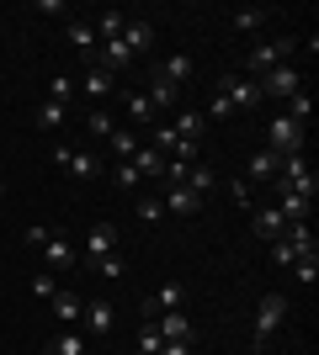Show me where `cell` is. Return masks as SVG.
Segmentation results:
<instances>
[{
	"label": "cell",
	"instance_id": "6da1fadb",
	"mask_svg": "<svg viewBox=\"0 0 319 355\" xmlns=\"http://www.w3.org/2000/svg\"><path fill=\"white\" fill-rule=\"evenodd\" d=\"M293 48H298L293 37H272V43H256V48H250V53L240 59V69H234V74H245V80H261V74H272L277 64L288 59Z\"/></svg>",
	"mask_w": 319,
	"mask_h": 355
},
{
	"label": "cell",
	"instance_id": "7a4b0ae2",
	"mask_svg": "<svg viewBox=\"0 0 319 355\" xmlns=\"http://www.w3.org/2000/svg\"><path fill=\"white\" fill-rule=\"evenodd\" d=\"M282 324H288V297H282V292H266V297H261V308H256V334H250V350L261 355Z\"/></svg>",
	"mask_w": 319,
	"mask_h": 355
},
{
	"label": "cell",
	"instance_id": "3957f363",
	"mask_svg": "<svg viewBox=\"0 0 319 355\" xmlns=\"http://www.w3.org/2000/svg\"><path fill=\"white\" fill-rule=\"evenodd\" d=\"M304 144H309V128H304V122H293L288 112H277V117L266 122V148H272V154L288 159V154H304Z\"/></svg>",
	"mask_w": 319,
	"mask_h": 355
},
{
	"label": "cell",
	"instance_id": "277c9868",
	"mask_svg": "<svg viewBox=\"0 0 319 355\" xmlns=\"http://www.w3.org/2000/svg\"><path fill=\"white\" fill-rule=\"evenodd\" d=\"M213 96H224L234 112H256V106H261V80H245V74L224 69V74H218V90H213Z\"/></svg>",
	"mask_w": 319,
	"mask_h": 355
},
{
	"label": "cell",
	"instance_id": "5b68a950",
	"mask_svg": "<svg viewBox=\"0 0 319 355\" xmlns=\"http://www.w3.org/2000/svg\"><path fill=\"white\" fill-rule=\"evenodd\" d=\"M293 90H304V74L293 59H282L272 74H261V101H288Z\"/></svg>",
	"mask_w": 319,
	"mask_h": 355
},
{
	"label": "cell",
	"instance_id": "8992f818",
	"mask_svg": "<svg viewBox=\"0 0 319 355\" xmlns=\"http://www.w3.org/2000/svg\"><path fill=\"white\" fill-rule=\"evenodd\" d=\"M170 133L181 138V144H202V138H208V117H202V106H176Z\"/></svg>",
	"mask_w": 319,
	"mask_h": 355
},
{
	"label": "cell",
	"instance_id": "52a82bcc",
	"mask_svg": "<svg viewBox=\"0 0 319 355\" xmlns=\"http://www.w3.org/2000/svg\"><path fill=\"white\" fill-rule=\"evenodd\" d=\"M64 37H69V48H75L80 53V64H96V53H101V37H96V27L91 21H69V27H64Z\"/></svg>",
	"mask_w": 319,
	"mask_h": 355
},
{
	"label": "cell",
	"instance_id": "ba28073f",
	"mask_svg": "<svg viewBox=\"0 0 319 355\" xmlns=\"http://www.w3.org/2000/svg\"><path fill=\"white\" fill-rule=\"evenodd\" d=\"M80 90H85V96L101 106V101H112V96H117V74H106L101 64H85V74H80Z\"/></svg>",
	"mask_w": 319,
	"mask_h": 355
},
{
	"label": "cell",
	"instance_id": "9c48e42d",
	"mask_svg": "<svg viewBox=\"0 0 319 355\" xmlns=\"http://www.w3.org/2000/svg\"><path fill=\"white\" fill-rule=\"evenodd\" d=\"M80 334H85V340L112 334V302H101V297H96V302H85V308H80Z\"/></svg>",
	"mask_w": 319,
	"mask_h": 355
},
{
	"label": "cell",
	"instance_id": "30bf717a",
	"mask_svg": "<svg viewBox=\"0 0 319 355\" xmlns=\"http://www.w3.org/2000/svg\"><path fill=\"white\" fill-rule=\"evenodd\" d=\"M181 302H186V286H181V282H165V286H160V292L149 297V302H144V318H149V324H154L160 313H176V308H181Z\"/></svg>",
	"mask_w": 319,
	"mask_h": 355
},
{
	"label": "cell",
	"instance_id": "8fae6325",
	"mask_svg": "<svg viewBox=\"0 0 319 355\" xmlns=\"http://www.w3.org/2000/svg\"><path fill=\"white\" fill-rule=\"evenodd\" d=\"M122 48H128L133 59H144V53H149V48H154V27H149V21H144V16H138V21H133V16H128V27H122Z\"/></svg>",
	"mask_w": 319,
	"mask_h": 355
},
{
	"label": "cell",
	"instance_id": "7c38bea8",
	"mask_svg": "<svg viewBox=\"0 0 319 355\" xmlns=\"http://www.w3.org/2000/svg\"><path fill=\"white\" fill-rule=\"evenodd\" d=\"M154 329H160V340H181V345H192V334H197V329H192V318H186L181 308L176 313H160V318H154Z\"/></svg>",
	"mask_w": 319,
	"mask_h": 355
},
{
	"label": "cell",
	"instance_id": "4fadbf2b",
	"mask_svg": "<svg viewBox=\"0 0 319 355\" xmlns=\"http://www.w3.org/2000/svg\"><path fill=\"white\" fill-rule=\"evenodd\" d=\"M43 260H48V270H75V239L48 234V244H43Z\"/></svg>",
	"mask_w": 319,
	"mask_h": 355
},
{
	"label": "cell",
	"instance_id": "5bb4252c",
	"mask_svg": "<svg viewBox=\"0 0 319 355\" xmlns=\"http://www.w3.org/2000/svg\"><path fill=\"white\" fill-rule=\"evenodd\" d=\"M250 223H256L261 244H277V239L288 234V223H282V212H277V207H256V212H250Z\"/></svg>",
	"mask_w": 319,
	"mask_h": 355
},
{
	"label": "cell",
	"instance_id": "9a60e30c",
	"mask_svg": "<svg viewBox=\"0 0 319 355\" xmlns=\"http://www.w3.org/2000/svg\"><path fill=\"white\" fill-rule=\"evenodd\" d=\"M144 96H149L154 117H160V112H176V106H181V85H170V80H160V74L149 80V90H144Z\"/></svg>",
	"mask_w": 319,
	"mask_h": 355
},
{
	"label": "cell",
	"instance_id": "2e32d148",
	"mask_svg": "<svg viewBox=\"0 0 319 355\" xmlns=\"http://www.w3.org/2000/svg\"><path fill=\"white\" fill-rule=\"evenodd\" d=\"M277 170H282V154L261 148V154H250V170H245V180H250V186H261V180L272 186V180H277Z\"/></svg>",
	"mask_w": 319,
	"mask_h": 355
},
{
	"label": "cell",
	"instance_id": "e0dca14e",
	"mask_svg": "<svg viewBox=\"0 0 319 355\" xmlns=\"http://www.w3.org/2000/svg\"><path fill=\"white\" fill-rule=\"evenodd\" d=\"M64 170H69L75 180H96V175H101V159H96V148H69Z\"/></svg>",
	"mask_w": 319,
	"mask_h": 355
},
{
	"label": "cell",
	"instance_id": "ac0fdd59",
	"mask_svg": "<svg viewBox=\"0 0 319 355\" xmlns=\"http://www.w3.org/2000/svg\"><path fill=\"white\" fill-rule=\"evenodd\" d=\"M85 254H91V260H101V254H117V228H112V223H96L91 234H85Z\"/></svg>",
	"mask_w": 319,
	"mask_h": 355
},
{
	"label": "cell",
	"instance_id": "d6986e66",
	"mask_svg": "<svg viewBox=\"0 0 319 355\" xmlns=\"http://www.w3.org/2000/svg\"><path fill=\"white\" fill-rule=\"evenodd\" d=\"M165 212H176V218H192V212H202V196H192L186 186H165Z\"/></svg>",
	"mask_w": 319,
	"mask_h": 355
},
{
	"label": "cell",
	"instance_id": "ffe728a7",
	"mask_svg": "<svg viewBox=\"0 0 319 355\" xmlns=\"http://www.w3.org/2000/svg\"><path fill=\"white\" fill-rule=\"evenodd\" d=\"M48 302H54V318H59V324H69V329L80 324V308H85V302H80L75 292H64V286H59V292L48 297Z\"/></svg>",
	"mask_w": 319,
	"mask_h": 355
},
{
	"label": "cell",
	"instance_id": "44dd1931",
	"mask_svg": "<svg viewBox=\"0 0 319 355\" xmlns=\"http://www.w3.org/2000/svg\"><path fill=\"white\" fill-rule=\"evenodd\" d=\"M122 112H128V117L138 122V128H154V106H149V96H144V90H133V96H122Z\"/></svg>",
	"mask_w": 319,
	"mask_h": 355
},
{
	"label": "cell",
	"instance_id": "7402d4cb",
	"mask_svg": "<svg viewBox=\"0 0 319 355\" xmlns=\"http://www.w3.org/2000/svg\"><path fill=\"white\" fill-rule=\"evenodd\" d=\"M133 170H138V180H165V154L138 148V154H133Z\"/></svg>",
	"mask_w": 319,
	"mask_h": 355
},
{
	"label": "cell",
	"instance_id": "603a6c76",
	"mask_svg": "<svg viewBox=\"0 0 319 355\" xmlns=\"http://www.w3.org/2000/svg\"><path fill=\"white\" fill-rule=\"evenodd\" d=\"M213 186H218V170H213V164H192V175H186V191H192V196H202V202H208V191H213Z\"/></svg>",
	"mask_w": 319,
	"mask_h": 355
},
{
	"label": "cell",
	"instance_id": "cb8c5ba5",
	"mask_svg": "<svg viewBox=\"0 0 319 355\" xmlns=\"http://www.w3.org/2000/svg\"><path fill=\"white\" fill-rule=\"evenodd\" d=\"M106 148H112L117 159H133V154H138V148H144V144H138V133H133V128H112V138H106Z\"/></svg>",
	"mask_w": 319,
	"mask_h": 355
},
{
	"label": "cell",
	"instance_id": "d4e9b609",
	"mask_svg": "<svg viewBox=\"0 0 319 355\" xmlns=\"http://www.w3.org/2000/svg\"><path fill=\"white\" fill-rule=\"evenodd\" d=\"M85 334H80V329H64L59 340H48V355H85Z\"/></svg>",
	"mask_w": 319,
	"mask_h": 355
},
{
	"label": "cell",
	"instance_id": "484cf974",
	"mask_svg": "<svg viewBox=\"0 0 319 355\" xmlns=\"http://www.w3.org/2000/svg\"><path fill=\"white\" fill-rule=\"evenodd\" d=\"M122 27H128V11H101V16H96V37H101V43L122 37Z\"/></svg>",
	"mask_w": 319,
	"mask_h": 355
},
{
	"label": "cell",
	"instance_id": "4316f807",
	"mask_svg": "<svg viewBox=\"0 0 319 355\" xmlns=\"http://www.w3.org/2000/svg\"><path fill=\"white\" fill-rule=\"evenodd\" d=\"M154 74H160V80H170V85H186V80H192V59H186V53H176V59H165Z\"/></svg>",
	"mask_w": 319,
	"mask_h": 355
},
{
	"label": "cell",
	"instance_id": "83f0119b",
	"mask_svg": "<svg viewBox=\"0 0 319 355\" xmlns=\"http://www.w3.org/2000/svg\"><path fill=\"white\" fill-rule=\"evenodd\" d=\"M293 282H304V286H314L319 282V250H309V254H298V260H293Z\"/></svg>",
	"mask_w": 319,
	"mask_h": 355
},
{
	"label": "cell",
	"instance_id": "f1b7e54d",
	"mask_svg": "<svg viewBox=\"0 0 319 355\" xmlns=\"http://www.w3.org/2000/svg\"><path fill=\"white\" fill-rule=\"evenodd\" d=\"M293 244V250L298 254H309V250H319V239H314V228H309V223H288V234H282Z\"/></svg>",
	"mask_w": 319,
	"mask_h": 355
},
{
	"label": "cell",
	"instance_id": "f546056e",
	"mask_svg": "<svg viewBox=\"0 0 319 355\" xmlns=\"http://www.w3.org/2000/svg\"><path fill=\"white\" fill-rule=\"evenodd\" d=\"M85 128H91V138H96V144H106L117 122H112V112H106V106H91V117H85Z\"/></svg>",
	"mask_w": 319,
	"mask_h": 355
},
{
	"label": "cell",
	"instance_id": "4dcf8cb0",
	"mask_svg": "<svg viewBox=\"0 0 319 355\" xmlns=\"http://www.w3.org/2000/svg\"><path fill=\"white\" fill-rule=\"evenodd\" d=\"M261 21H266V11H261V6H240V11L229 16V27H234V32H256Z\"/></svg>",
	"mask_w": 319,
	"mask_h": 355
},
{
	"label": "cell",
	"instance_id": "1f68e13d",
	"mask_svg": "<svg viewBox=\"0 0 319 355\" xmlns=\"http://www.w3.org/2000/svg\"><path fill=\"white\" fill-rule=\"evenodd\" d=\"M288 117L309 128V117H314V96H309V90H293V96H288Z\"/></svg>",
	"mask_w": 319,
	"mask_h": 355
},
{
	"label": "cell",
	"instance_id": "d6a6232c",
	"mask_svg": "<svg viewBox=\"0 0 319 355\" xmlns=\"http://www.w3.org/2000/svg\"><path fill=\"white\" fill-rule=\"evenodd\" d=\"M160 218H165V202H160V196H138V223H144V228H154Z\"/></svg>",
	"mask_w": 319,
	"mask_h": 355
},
{
	"label": "cell",
	"instance_id": "836d02e7",
	"mask_svg": "<svg viewBox=\"0 0 319 355\" xmlns=\"http://www.w3.org/2000/svg\"><path fill=\"white\" fill-rule=\"evenodd\" d=\"M112 180H117L122 191H138V186H144V180H138V170H133V159H117V164H112Z\"/></svg>",
	"mask_w": 319,
	"mask_h": 355
},
{
	"label": "cell",
	"instance_id": "e575fe53",
	"mask_svg": "<svg viewBox=\"0 0 319 355\" xmlns=\"http://www.w3.org/2000/svg\"><path fill=\"white\" fill-rule=\"evenodd\" d=\"M91 266H96V276H106V282H117L122 270H128V266H122V250L117 254H101V260H91Z\"/></svg>",
	"mask_w": 319,
	"mask_h": 355
},
{
	"label": "cell",
	"instance_id": "d590c367",
	"mask_svg": "<svg viewBox=\"0 0 319 355\" xmlns=\"http://www.w3.org/2000/svg\"><path fill=\"white\" fill-rule=\"evenodd\" d=\"M160 350H165V340H160V329L149 324L144 334H138V350H133V355H160Z\"/></svg>",
	"mask_w": 319,
	"mask_h": 355
},
{
	"label": "cell",
	"instance_id": "8d00e7d4",
	"mask_svg": "<svg viewBox=\"0 0 319 355\" xmlns=\"http://www.w3.org/2000/svg\"><path fill=\"white\" fill-rule=\"evenodd\" d=\"M69 96H75V80H69V74H54V85H48V101H69Z\"/></svg>",
	"mask_w": 319,
	"mask_h": 355
},
{
	"label": "cell",
	"instance_id": "74e56055",
	"mask_svg": "<svg viewBox=\"0 0 319 355\" xmlns=\"http://www.w3.org/2000/svg\"><path fill=\"white\" fill-rule=\"evenodd\" d=\"M64 117H69V112H64L59 101H43V106H38V122H43V128H59Z\"/></svg>",
	"mask_w": 319,
	"mask_h": 355
},
{
	"label": "cell",
	"instance_id": "f35d334b",
	"mask_svg": "<svg viewBox=\"0 0 319 355\" xmlns=\"http://www.w3.org/2000/svg\"><path fill=\"white\" fill-rule=\"evenodd\" d=\"M272 260H277V266H282V270H288L293 260H298V250H293L288 239H277V244H272Z\"/></svg>",
	"mask_w": 319,
	"mask_h": 355
},
{
	"label": "cell",
	"instance_id": "ab89813d",
	"mask_svg": "<svg viewBox=\"0 0 319 355\" xmlns=\"http://www.w3.org/2000/svg\"><path fill=\"white\" fill-rule=\"evenodd\" d=\"M32 292H38V297H54L59 286H54V276H32Z\"/></svg>",
	"mask_w": 319,
	"mask_h": 355
},
{
	"label": "cell",
	"instance_id": "60d3db41",
	"mask_svg": "<svg viewBox=\"0 0 319 355\" xmlns=\"http://www.w3.org/2000/svg\"><path fill=\"white\" fill-rule=\"evenodd\" d=\"M22 239H27L32 250H43V244H48V228H27V234H22Z\"/></svg>",
	"mask_w": 319,
	"mask_h": 355
},
{
	"label": "cell",
	"instance_id": "b9f144b4",
	"mask_svg": "<svg viewBox=\"0 0 319 355\" xmlns=\"http://www.w3.org/2000/svg\"><path fill=\"white\" fill-rule=\"evenodd\" d=\"M160 355H192V345H181V340H170V345H165V350H160Z\"/></svg>",
	"mask_w": 319,
	"mask_h": 355
},
{
	"label": "cell",
	"instance_id": "7bdbcfd3",
	"mask_svg": "<svg viewBox=\"0 0 319 355\" xmlns=\"http://www.w3.org/2000/svg\"><path fill=\"white\" fill-rule=\"evenodd\" d=\"M0 202H6V180H0Z\"/></svg>",
	"mask_w": 319,
	"mask_h": 355
},
{
	"label": "cell",
	"instance_id": "ee69618b",
	"mask_svg": "<svg viewBox=\"0 0 319 355\" xmlns=\"http://www.w3.org/2000/svg\"><path fill=\"white\" fill-rule=\"evenodd\" d=\"M85 355H96V350H91V345H85Z\"/></svg>",
	"mask_w": 319,
	"mask_h": 355
}]
</instances>
